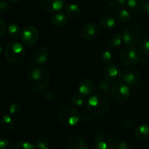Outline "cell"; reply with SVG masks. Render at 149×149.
<instances>
[{
    "mask_svg": "<svg viewBox=\"0 0 149 149\" xmlns=\"http://www.w3.org/2000/svg\"><path fill=\"white\" fill-rule=\"evenodd\" d=\"M1 51H2V47H1V44H0V54L1 53Z\"/></svg>",
    "mask_w": 149,
    "mask_h": 149,
    "instance_id": "41",
    "label": "cell"
},
{
    "mask_svg": "<svg viewBox=\"0 0 149 149\" xmlns=\"http://www.w3.org/2000/svg\"><path fill=\"white\" fill-rule=\"evenodd\" d=\"M9 10V4L6 1H0V15L7 13Z\"/></svg>",
    "mask_w": 149,
    "mask_h": 149,
    "instance_id": "36",
    "label": "cell"
},
{
    "mask_svg": "<svg viewBox=\"0 0 149 149\" xmlns=\"http://www.w3.org/2000/svg\"><path fill=\"white\" fill-rule=\"evenodd\" d=\"M0 149H15V146L11 140L0 138Z\"/></svg>",
    "mask_w": 149,
    "mask_h": 149,
    "instance_id": "27",
    "label": "cell"
},
{
    "mask_svg": "<svg viewBox=\"0 0 149 149\" xmlns=\"http://www.w3.org/2000/svg\"><path fill=\"white\" fill-rule=\"evenodd\" d=\"M87 109L95 116H105L109 111V101L103 95H93L87 100Z\"/></svg>",
    "mask_w": 149,
    "mask_h": 149,
    "instance_id": "2",
    "label": "cell"
},
{
    "mask_svg": "<svg viewBox=\"0 0 149 149\" xmlns=\"http://www.w3.org/2000/svg\"><path fill=\"white\" fill-rule=\"evenodd\" d=\"M6 31V24L2 20L0 19V38L4 34Z\"/></svg>",
    "mask_w": 149,
    "mask_h": 149,
    "instance_id": "38",
    "label": "cell"
},
{
    "mask_svg": "<svg viewBox=\"0 0 149 149\" xmlns=\"http://www.w3.org/2000/svg\"><path fill=\"white\" fill-rule=\"evenodd\" d=\"M1 124L3 129L7 132L13 130L15 126L14 121L10 114H4L1 119Z\"/></svg>",
    "mask_w": 149,
    "mask_h": 149,
    "instance_id": "19",
    "label": "cell"
},
{
    "mask_svg": "<svg viewBox=\"0 0 149 149\" xmlns=\"http://www.w3.org/2000/svg\"><path fill=\"white\" fill-rule=\"evenodd\" d=\"M21 111V105L17 102L13 103L9 108V113L11 116H17Z\"/></svg>",
    "mask_w": 149,
    "mask_h": 149,
    "instance_id": "28",
    "label": "cell"
},
{
    "mask_svg": "<svg viewBox=\"0 0 149 149\" xmlns=\"http://www.w3.org/2000/svg\"><path fill=\"white\" fill-rule=\"evenodd\" d=\"M112 139L107 132H100L94 140V147L95 149H109L111 146Z\"/></svg>",
    "mask_w": 149,
    "mask_h": 149,
    "instance_id": "11",
    "label": "cell"
},
{
    "mask_svg": "<svg viewBox=\"0 0 149 149\" xmlns=\"http://www.w3.org/2000/svg\"><path fill=\"white\" fill-rule=\"evenodd\" d=\"M122 39L127 45H130V46L135 45L139 43L142 39V32L138 26H129L123 32Z\"/></svg>",
    "mask_w": 149,
    "mask_h": 149,
    "instance_id": "6",
    "label": "cell"
},
{
    "mask_svg": "<svg viewBox=\"0 0 149 149\" xmlns=\"http://www.w3.org/2000/svg\"><path fill=\"white\" fill-rule=\"evenodd\" d=\"M26 55V49L22 44L17 42H10L6 47L5 57L13 63H17L23 61Z\"/></svg>",
    "mask_w": 149,
    "mask_h": 149,
    "instance_id": "3",
    "label": "cell"
},
{
    "mask_svg": "<svg viewBox=\"0 0 149 149\" xmlns=\"http://www.w3.org/2000/svg\"><path fill=\"white\" fill-rule=\"evenodd\" d=\"M103 75L106 80H107L111 84H116L122 78V72L119 67L111 63L105 66Z\"/></svg>",
    "mask_w": 149,
    "mask_h": 149,
    "instance_id": "8",
    "label": "cell"
},
{
    "mask_svg": "<svg viewBox=\"0 0 149 149\" xmlns=\"http://www.w3.org/2000/svg\"><path fill=\"white\" fill-rule=\"evenodd\" d=\"M111 149H132L130 146L123 141H118L113 144Z\"/></svg>",
    "mask_w": 149,
    "mask_h": 149,
    "instance_id": "31",
    "label": "cell"
},
{
    "mask_svg": "<svg viewBox=\"0 0 149 149\" xmlns=\"http://www.w3.org/2000/svg\"><path fill=\"white\" fill-rule=\"evenodd\" d=\"M136 138L139 140H145L149 136V126L147 125H141L136 128L135 131Z\"/></svg>",
    "mask_w": 149,
    "mask_h": 149,
    "instance_id": "20",
    "label": "cell"
},
{
    "mask_svg": "<svg viewBox=\"0 0 149 149\" xmlns=\"http://www.w3.org/2000/svg\"><path fill=\"white\" fill-rule=\"evenodd\" d=\"M65 12L67 15L73 19L79 18L81 15V8L76 4H70L65 7Z\"/></svg>",
    "mask_w": 149,
    "mask_h": 149,
    "instance_id": "17",
    "label": "cell"
},
{
    "mask_svg": "<svg viewBox=\"0 0 149 149\" xmlns=\"http://www.w3.org/2000/svg\"><path fill=\"white\" fill-rule=\"evenodd\" d=\"M11 2H17V1H20V0H9Z\"/></svg>",
    "mask_w": 149,
    "mask_h": 149,
    "instance_id": "40",
    "label": "cell"
},
{
    "mask_svg": "<svg viewBox=\"0 0 149 149\" xmlns=\"http://www.w3.org/2000/svg\"><path fill=\"white\" fill-rule=\"evenodd\" d=\"M87 100L85 98V95L82 94H75L73 95L71 97V102L73 105L77 106H83L86 103Z\"/></svg>",
    "mask_w": 149,
    "mask_h": 149,
    "instance_id": "23",
    "label": "cell"
},
{
    "mask_svg": "<svg viewBox=\"0 0 149 149\" xmlns=\"http://www.w3.org/2000/svg\"><path fill=\"white\" fill-rule=\"evenodd\" d=\"M140 49L143 55H149V38H146L141 41Z\"/></svg>",
    "mask_w": 149,
    "mask_h": 149,
    "instance_id": "30",
    "label": "cell"
},
{
    "mask_svg": "<svg viewBox=\"0 0 149 149\" xmlns=\"http://www.w3.org/2000/svg\"><path fill=\"white\" fill-rule=\"evenodd\" d=\"M108 5L113 7H118L125 3L127 0H103Z\"/></svg>",
    "mask_w": 149,
    "mask_h": 149,
    "instance_id": "34",
    "label": "cell"
},
{
    "mask_svg": "<svg viewBox=\"0 0 149 149\" xmlns=\"http://www.w3.org/2000/svg\"><path fill=\"white\" fill-rule=\"evenodd\" d=\"M141 74L140 71L135 68H126L122 74V79L125 83L132 84L136 83L139 80Z\"/></svg>",
    "mask_w": 149,
    "mask_h": 149,
    "instance_id": "13",
    "label": "cell"
},
{
    "mask_svg": "<svg viewBox=\"0 0 149 149\" xmlns=\"http://www.w3.org/2000/svg\"><path fill=\"white\" fill-rule=\"evenodd\" d=\"M119 20H120V21L122 22V23H127V22H129L131 19V14L127 10L124 9V10H122V11L119 13Z\"/></svg>",
    "mask_w": 149,
    "mask_h": 149,
    "instance_id": "29",
    "label": "cell"
},
{
    "mask_svg": "<svg viewBox=\"0 0 149 149\" xmlns=\"http://www.w3.org/2000/svg\"><path fill=\"white\" fill-rule=\"evenodd\" d=\"M111 94L113 99L119 103H125L130 97V88L123 83H116L111 89Z\"/></svg>",
    "mask_w": 149,
    "mask_h": 149,
    "instance_id": "7",
    "label": "cell"
},
{
    "mask_svg": "<svg viewBox=\"0 0 149 149\" xmlns=\"http://www.w3.org/2000/svg\"><path fill=\"white\" fill-rule=\"evenodd\" d=\"M50 22L55 27H63L68 22V17L63 13H57L51 17Z\"/></svg>",
    "mask_w": 149,
    "mask_h": 149,
    "instance_id": "18",
    "label": "cell"
},
{
    "mask_svg": "<svg viewBox=\"0 0 149 149\" xmlns=\"http://www.w3.org/2000/svg\"><path fill=\"white\" fill-rule=\"evenodd\" d=\"M141 60V52L132 46L127 47L121 53V61L124 65L131 66L138 63Z\"/></svg>",
    "mask_w": 149,
    "mask_h": 149,
    "instance_id": "5",
    "label": "cell"
},
{
    "mask_svg": "<svg viewBox=\"0 0 149 149\" xmlns=\"http://www.w3.org/2000/svg\"><path fill=\"white\" fill-rule=\"evenodd\" d=\"M111 83L109 82L107 80H105V81H102L99 83L98 84V89L100 90V92L105 93H108L110 91V85Z\"/></svg>",
    "mask_w": 149,
    "mask_h": 149,
    "instance_id": "33",
    "label": "cell"
},
{
    "mask_svg": "<svg viewBox=\"0 0 149 149\" xmlns=\"http://www.w3.org/2000/svg\"><path fill=\"white\" fill-rule=\"evenodd\" d=\"M146 0H127V6L130 10H138L144 7Z\"/></svg>",
    "mask_w": 149,
    "mask_h": 149,
    "instance_id": "24",
    "label": "cell"
},
{
    "mask_svg": "<svg viewBox=\"0 0 149 149\" xmlns=\"http://www.w3.org/2000/svg\"><path fill=\"white\" fill-rule=\"evenodd\" d=\"M43 149H50V148H48V147H47V148H43Z\"/></svg>",
    "mask_w": 149,
    "mask_h": 149,
    "instance_id": "42",
    "label": "cell"
},
{
    "mask_svg": "<svg viewBox=\"0 0 149 149\" xmlns=\"http://www.w3.org/2000/svg\"><path fill=\"white\" fill-rule=\"evenodd\" d=\"M94 89V84L90 79H84L81 80L79 86V91L84 95H89L91 94Z\"/></svg>",
    "mask_w": 149,
    "mask_h": 149,
    "instance_id": "16",
    "label": "cell"
},
{
    "mask_svg": "<svg viewBox=\"0 0 149 149\" xmlns=\"http://www.w3.org/2000/svg\"><path fill=\"white\" fill-rule=\"evenodd\" d=\"M100 25L105 29H112L116 26V20L111 17H103L100 20Z\"/></svg>",
    "mask_w": 149,
    "mask_h": 149,
    "instance_id": "21",
    "label": "cell"
},
{
    "mask_svg": "<svg viewBox=\"0 0 149 149\" xmlns=\"http://www.w3.org/2000/svg\"><path fill=\"white\" fill-rule=\"evenodd\" d=\"M66 149H88L86 141L79 135H72L66 143Z\"/></svg>",
    "mask_w": 149,
    "mask_h": 149,
    "instance_id": "12",
    "label": "cell"
},
{
    "mask_svg": "<svg viewBox=\"0 0 149 149\" xmlns=\"http://www.w3.org/2000/svg\"><path fill=\"white\" fill-rule=\"evenodd\" d=\"M50 82V75L46 69L35 67L29 71L26 75V83L30 89L34 91L45 90Z\"/></svg>",
    "mask_w": 149,
    "mask_h": 149,
    "instance_id": "1",
    "label": "cell"
},
{
    "mask_svg": "<svg viewBox=\"0 0 149 149\" xmlns=\"http://www.w3.org/2000/svg\"><path fill=\"white\" fill-rule=\"evenodd\" d=\"M80 113L77 109L66 107L61 110L59 113V120L62 125L66 127L74 126L80 120Z\"/></svg>",
    "mask_w": 149,
    "mask_h": 149,
    "instance_id": "4",
    "label": "cell"
},
{
    "mask_svg": "<svg viewBox=\"0 0 149 149\" xmlns=\"http://www.w3.org/2000/svg\"><path fill=\"white\" fill-rule=\"evenodd\" d=\"M122 35L120 33H115V34L111 35L109 39V44L111 47H119L122 44Z\"/></svg>",
    "mask_w": 149,
    "mask_h": 149,
    "instance_id": "25",
    "label": "cell"
},
{
    "mask_svg": "<svg viewBox=\"0 0 149 149\" xmlns=\"http://www.w3.org/2000/svg\"><path fill=\"white\" fill-rule=\"evenodd\" d=\"M7 33H8L9 36L11 37L12 39H17L20 36V28L17 25L15 24V23H11V24L9 25L8 28H7Z\"/></svg>",
    "mask_w": 149,
    "mask_h": 149,
    "instance_id": "22",
    "label": "cell"
},
{
    "mask_svg": "<svg viewBox=\"0 0 149 149\" xmlns=\"http://www.w3.org/2000/svg\"><path fill=\"white\" fill-rule=\"evenodd\" d=\"M100 29L97 24L90 23L83 26L81 31V35L86 40H93L100 35Z\"/></svg>",
    "mask_w": 149,
    "mask_h": 149,
    "instance_id": "10",
    "label": "cell"
},
{
    "mask_svg": "<svg viewBox=\"0 0 149 149\" xmlns=\"http://www.w3.org/2000/svg\"><path fill=\"white\" fill-rule=\"evenodd\" d=\"M143 7H144V10H145L146 13L147 14L149 15V2L145 4V5H144Z\"/></svg>",
    "mask_w": 149,
    "mask_h": 149,
    "instance_id": "39",
    "label": "cell"
},
{
    "mask_svg": "<svg viewBox=\"0 0 149 149\" xmlns=\"http://www.w3.org/2000/svg\"><path fill=\"white\" fill-rule=\"evenodd\" d=\"M43 96L44 97H45V100H47V101L49 102L53 101V100H55V97L53 93H51V92H46V93H44Z\"/></svg>",
    "mask_w": 149,
    "mask_h": 149,
    "instance_id": "37",
    "label": "cell"
},
{
    "mask_svg": "<svg viewBox=\"0 0 149 149\" xmlns=\"http://www.w3.org/2000/svg\"><path fill=\"white\" fill-rule=\"evenodd\" d=\"M102 60L105 63L110 64L113 60V53L110 49H106L102 53Z\"/></svg>",
    "mask_w": 149,
    "mask_h": 149,
    "instance_id": "26",
    "label": "cell"
},
{
    "mask_svg": "<svg viewBox=\"0 0 149 149\" xmlns=\"http://www.w3.org/2000/svg\"><path fill=\"white\" fill-rule=\"evenodd\" d=\"M39 37V32L34 26H27L21 33V39L23 44L27 47L34 45Z\"/></svg>",
    "mask_w": 149,
    "mask_h": 149,
    "instance_id": "9",
    "label": "cell"
},
{
    "mask_svg": "<svg viewBox=\"0 0 149 149\" xmlns=\"http://www.w3.org/2000/svg\"><path fill=\"white\" fill-rule=\"evenodd\" d=\"M148 149H149V148H148Z\"/></svg>",
    "mask_w": 149,
    "mask_h": 149,
    "instance_id": "43",
    "label": "cell"
},
{
    "mask_svg": "<svg viewBox=\"0 0 149 149\" xmlns=\"http://www.w3.org/2000/svg\"><path fill=\"white\" fill-rule=\"evenodd\" d=\"M41 4L45 11L55 13L62 10L64 5V0H41Z\"/></svg>",
    "mask_w": 149,
    "mask_h": 149,
    "instance_id": "14",
    "label": "cell"
},
{
    "mask_svg": "<svg viewBox=\"0 0 149 149\" xmlns=\"http://www.w3.org/2000/svg\"><path fill=\"white\" fill-rule=\"evenodd\" d=\"M49 145V141L47 138H42L39 140L36 143V146L38 149H43L45 148H47Z\"/></svg>",
    "mask_w": 149,
    "mask_h": 149,
    "instance_id": "35",
    "label": "cell"
},
{
    "mask_svg": "<svg viewBox=\"0 0 149 149\" xmlns=\"http://www.w3.org/2000/svg\"><path fill=\"white\" fill-rule=\"evenodd\" d=\"M49 52L47 49L44 46L38 47L33 54V61L37 64H44L47 61Z\"/></svg>",
    "mask_w": 149,
    "mask_h": 149,
    "instance_id": "15",
    "label": "cell"
},
{
    "mask_svg": "<svg viewBox=\"0 0 149 149\" xmlns=\"http://www.w3.org/2000/svg\"><path fill=\"white\" fill-rule=\"evenodd\" d=\"M15 149H38L37 147L35 146L32 143H30L25 142V141H22V142L17 143V145L15 146Z\"/></svg>",
    "mask_w": 149,
    "mask_h": 149,
    "instance_id": "32",
    "label": "cell"
}]
</instances>
